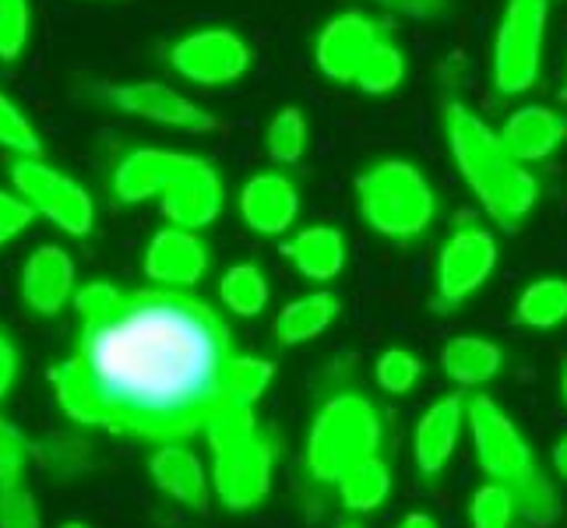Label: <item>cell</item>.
Returning <instances> with one entry per match:
<instances>
[{
	"mask_svg": "<svg viewBox=\"0 0 567 528\" xmlns=\"http://www.w3.org/2000/svg\"><path fill=\"white\" fill-rule=\"evenodd\" d=\"M219 297L226 303V310H233L237 318H258L268 307V279L258 265H233L223 282H219Z\"/></svg>",
	"mask_w": 567,
	"mask_h": 528,
	"instance_id": "d4e9b609",
	"label": "cell"
},
{
	"mask_svg": "<svg viewBox=\"0 0 567 528\" xmlns=\"http://www.w3.org/2000/svg\"><path fill=\"white\" fill-rule=\"evenodd\" d=\"M518 515L515 494L507 490L504 483H483L473 494V507H468V518L473 528H512V518Z\"/></svg>",
	"mask_w": 567,
	"mask_h": 528,
	"instance_id": "83f0119b",
	"label": "cell"
},
{
	"mask_svg": "<svg viewBox=\"0 0 567 528\" xmlns=\"http://www.w3.org/2000/svg\"><path fill=\"white\" fill-rule=\"evenodd\" d=\"M465 426V398L458 395H444L426 408L416 423V437H413V458L423 476H437L452 462L458 437Z\"/></svg>",
	"mask_w": 567,
	"mask_h": 528,
	"instance_id": "e0dca14e",
	"label": "cell"
},
{
	"mask_svg": "<svg viewBox=\"0 0 567 528\" xmlns=\"http://www.w3.org/2000/svg\"><path fill=\"white\" fill-rule=\"evenodd\" d=\"M271 381H276V363L261 360V356H244L240 352L237 363H233V374H229V405L254 408Z\"/></svg>",
	"mask_w": 567,
	"mask_h": 528,
	"instance_id": "4316f807",
	"label": "cell"
},
{
	"mask_svg": "<svg viewBox=\"0 0 567 528\" xmlns=\"http://www.w3.org/2000/svg\"><path fill=\"white\" fill-rule=\"evenodd\" d=\"M339 528H357V525H349V521H342V525H339Z\"/></svg>",
	"mask_w": 567,
	"mask_h": 528,
	"instance_id": "ee69618b",
	"label": "cell"
},
{
	"mask_svg": "<svg viewBox=\"0 0 567 528\" xmlns=\"http://www.w3.org/2000/svg\"><path fill=\"white\" fill-rule=\"evenodd\" d=\"M113 194L121 205L159 201L169 226L205 229L223 211V180L205 159L166 148H134L113 173Z\"/></svg>",
	"mask_w": 567,
	"mask_h": 528,
	"instance_id": "3957f363",
	"label": "cell"
},
{
	"mask_svg": "<svg viewBox=\"0 0 567 528\" xmlns=\"http://www.w3.org/2000/svg\"><path fill=\"white\" fill-rule=\"evenodd\" d=\"M342 314V300L336 297L331 289H315L307 292V297L292 300L279 310L276 324H271V331H276V342L279 345H303V342H315L318 335H324V331L336 324V318Z\"/></svg>",
	"mask_w": 567,
	"mask_h": 528,
	"instance_id": "44dd1931",
	"label": "cell"
},
{
	"mask_svg": "<svg viewBox=\"0 0 567 528\" xmlns=\"http://www.w3.org/2000/svg\"><path fill=\"white\" fill-rule=\"evenodd\" d=\"M300 215V190L286 173H258L240 190V219L258 237H282Z\"/></svg>",
	"mask_w": 567,
	"mask_h": 528,
	"instance_id": "2e32d148",
	"label": "cell"
},
{
	"mask_svg": "<svg viewBox=\"0 0 567 528\" xmlns=\"http://www.w3.org/2000/svg\"><path fill=\"white\" fill-rule=\"evenodd\" d=\"M35 219V208L22 198V194L0 190V247L11 244L18 232H25V226Z\"/></svg>",
	"mask_w": 567,
	"mask_h": 528,
	"instance_id": "8d00e7d4",
	"label": "cell"
},
{
	"mask_svg": "<svg viewBox=\"0 0 567 528\" xmlns=\"http://www.w3.org/2000/svg\"><path fill=\"white\" fill-rule=\"evenodd\" d=\"M336 486H339L342 504L349 507V511L370 515V511H378L391 494V468L381 455H370L357 468H349Z\"/></svg>",
	"mask_w": 567,
	"mask_h": 528,
	"instance_id": "603a6c76",
	"label": "cell"
},
{
	"mask_svg": "<svg viewBox=\"0 0 567 528\" xmlns=\"http://www.w3.org/2000/svg\"><path fill=\"white\" fill-rule=\"evenodd\" d=\"M384 39H391V32L378 18H370L363 11H342L318 32L315 61L331 82L357 85L370 64V56L381 50Z\"/></svg>",
	"mask_w": 567,
	"mask_h": 528,
	"instance_id": "7c38bea8",
	"label": "cell"
},
{
	"mask_svg": "<svg viewBox=\"0 0 567 528\" xmlns=\"http://www.w3.org/2000/svg\"><path fill=\"white\" fill-rule=\"evenodd\" d=\"M504 366V352L497 342L480 339V335H458L441 349V370L447 381L458 387H480L494 381Z\"/></svg>",
	"mask_w": 567,
	"mask_h": 528,
	"instance_id": "7402d4cb",
	"label": "cell"
},
{
	"mask_svg": "<svg viewBox=\"0 0 567 528\" xmlns=\"http://www.w3.org/2000/svg\"><path fill=\"white\" fill-rule=\"evenodd\" d=\"M29 0H0V61L11 64L29 46Z\"/></svg>",
	"mask_w": 567,
	"mask_h": 528,
	"instance_id": "d6a6232c",
	"label": "cell"
},
{
	"mask_svg": "<svg viewBox=\"0 0 567 528\" xmlns=\"http://www.w3.org/2000/svg\"><path fill=\"white\" fill-rule=\"evenodd\" d=\"M363 222L388 240H416L434 222L437 198L426 176L402 159H384L357 176Z\"/></svg>",
	"mask_w": 567,
	"mask_h": 528,
	"instance_id": "8992f818",
	"label": "cell"
},
{
	"mask_svg": "<svg viewBox=\"0 0 567 528\" xmlns=\"http://www.w3.org/2000/svg\"><path fill=\"white\" fill-rule=\"evenodd\" d=\"M0 528H39L35 497L18 486H0Z\"/></svg>",
	"mask_w": 567,
	"mask_h": 528,
	"instance_id": "d590c367",
	"label": "cell"
},
{
	"mask_svg": "<svg viewBox=\"0 0 567 528\" xmlns=\"http://www.w3.org/2000/svg\"><path fill=\"white\" fill-rule=\"evenodd\" d=\"M560 391H564V402H567V366H564V381H560Z\"/></svg>",
	"mask_w": 567,
	"mask_h": 528,
	"instance_id": "b9f144b4",
	"label": "cell"
},
{
	"mask_svg": "<svg viewBox=\"0 0 567 528\" xmlns=\"http://www.w3.org/2000/svg\"><path fill=\"white\" fill-rule=\"evenodd\" d=\"M444 138L465 187L476 194L483 211L501 229H518L525 222V215L536 208L539 198L536 176L507 152L501 134L462 100L444 103Z\"/></svg>",
	"mask_w": 567,
	"mask_h": 528,
	"instance_id": "7a4b0ae2",
	"label": "cell"
},
{
	"mask_svg": "<svg viewBox=\"0 0 567 528\" xmlns=\"http://www.w3.org/2000/svg\"><path fill=\"white\" fill-rule=\"evenodd\" d=\"M106 100L124 110L131 116L148 124H163L173 131H187V134H208L219 131V121L202 110L198 103H190L184 92L159 85V82H127V85H106L103 89Z\"/></svg>",
	"mask_w": 567,
	"mask_h": 528,
	"instance_id": "4fadbf2b",
	"label": "cell"
},
{
	"mask_svg": "<svg viewBox=\"0 0 567 528\" xmlns=\"http://www.w3.org/2000/svg\"><path fill=\"white\" fill-rule=\"evenodd\" d=\"M14 377H18V349L4 331H0V398L11 391Z\"/></svg>",
	"mask_w": 567,
	"mask_h": 528,
	"instance_id": "f35d334b",
	"label": "cell"
},
{
	"mask_svg": "<svg viewBox=\"0 0 567 528\" xmlns=\"http://www.w3.org/2000/svg\"><path fill=\"white\" fill-rule=\"evenodd\" d=\"M74 282L78 271L71 253L56 244H43L39 250H32V258L22 268V300L32 314L53 318L74 300Z\"/></svg>",
	"mask_w": 567,
	"mask_h": 528,
	"instance_id": "9a60e30c",
	"label": "cell"
},
{
	"mask_svg": "<svg viewBox=\"0 0 567 528\" xmlns=\"http://www.w3.org/2000/svg\"><path fill=\"white\" fill-rule=\"evenodd\" d=\"M497 268V240L483 226H458L444 240L437 258V282H434V310L447 314L465 303L473 292L494 276Z\"/></svg>",
	"mask_w": 567,
	"mask_h": 528,
	"instance_id": "30bf717a",
	"label": "cell"
},
{
	"mask_svg": "<svg viewBox=\"0 0 567 528\" xmlns=\"http://www.w3.org/2000/svg\"><path fill=\"white\" fill-rule=\"evenodd\" d=\"M61 528H89V525H82V521H68V525H61Z\"/></svg>",
	"mask_w": 567,
	"mask_h": 528,
	"instance_id": "7bdbcfd3",
	"label": "cell"
},
{
	"mask_svg": "<svg viewBox=\"0 0 567 528\" xmlns=\"http://www.w3.org/2000/svg\"><path fill=\"white\" fill-rule=\"evenodd\" d=\"M550 0H507L494 35V85L501 95H522L543 68Z\"/></svg>",
	"mask_w": 567,
	"mask_h": 528,
	"instance_id": "52a82bcc",
	"label": "cell"
},
{
	"mask_svg": "<svg viewBox=\"0 0 567 528\" xmlns=\"http://www.w3.org/2000/svg\"><path fill=\"white\" fill-rule=\"evenodd\" d=\"M402 77H405V56H402V50H399L395 39H384L381 50H378L374 56H370L367 71L360 74L357 89L367 92V95H384V92H391V89H399Z\"/></svg>",
	"mask_w": 567,
	"mask_h": 528,
	"instance_id": "1f68e13d",
	"label": "cell"
},
{
	"mask_svg": "<svg viewBox=\"0 0 567 528\" xmlns=\"http://www.w3.org/2000/svg\"><path fill=\"white\" fill-rule=\"evenodd\" d=\"M78 342L50 370L61 413L89 429L138 441H187L229 405L237 345L226 321L187 289L74 292Z\"/></svg>",
	"mask_w": 567,
	"mask_h": 528,
	"instance_id": "6da1fadb",
	"label": "cell"
},
{
	"mask_svg": "<svg viewBox=\"0 0 567 528\" xmlns=\"http://www.w3.org/2000/svg\"><path fill=\"white\" fill-rule=\"evenodd\" d=\"M212 447V486L229 511H247L261 504L271 490V468H276V441L258 426L254 408L226 405L205 426Z\"/></svg>",
	"mask_w": 567,
	"mask_h": 528,
	"instance_id": "277c9868",
	"label": "cell"
},
{
	"mask_svg": "<svg viewBox=\"0 0 567 528\" xmlns=\"http://www.w3.org/2000/svg\"><path fill=\"white\" fill-rule=\"evenodd\" d=\"M148 476L155 479V486H159L166 497L190 507V511H205L208 507L205 465L198 455L187 452L181 441L159 444V452L148 458Z\"/></svg>",
	"mask_w": 567,
	"mask_h": 528,
	"instance_id": "d6986e66",
	"label": "cell"
},
{
	"mask_svg": "<svg viewBox=\"0 0 567 528\" xmlns=\"http://www.w3.org/2000/svg\"><path fill=\"white\" fill-rule=\"evenodd\" d=\"M268 155L276 166H297L303 155H307V142H310V131H307V116L297 106H282L268 124Z\"/></svg>",
	"mask_w": 567,
	"mask_h": 528,
	"instance_id": "484cf974",
	"label": "cell"
},
{
	"mask_svg": "<svg viewBox=\"0 0 567 528\" xmlns=\"http://www.w3.org/2000/svg\"><path fill=\"white\" fill-rule=\"evenodd\" d=\"M560 95H564V103H567V82H564V92Z\"/></svg>",
	"mask_w": 567,
	"mask_h": 528,
	"instance_id": "f6af8a7d",
	"label": "cell"
},
{
	"mask_svg": "<svg viewBox=\"0 0 567 528\" xmlns=\"http://www.w3.org/2000/svg\"><path fill=\"white\" fill-rule=\"evenodd\" d=\"M420 374H423L420 356H416V352L402 349V345L384 349L378 356V366H374L378 387L388 391V395H409V391L416 387Z\"/></svg>",
	"mask_w": 567,
	"mask_h": 528,
	"instance_id": "f1b7e54d",
	"label": "cell"
},
{
	"mask_svg": "<svg viewBox=\"0 0 567 528\" xmlns=\"http://www.w3.org/2000/svg\"><path fill=\"white\" fill-rule=\"evenodd\" d=\"M282 253L307 282H331L346 268V237L336 226H307L282 244Z\"/></svg>",
	"mask_w": 567,
	"mask_h": 528,
	"instance_id": "ffe728a7",
	"label": "cell"
},
{
	"mask_svg": "<svg viewBox=\"0 0 567 528\" xmlns=\"http://www.w3.org/2000/svg\"><path fill=\"white\" fill-rule=\"evenodd\" d=\"M374 4L405 14V18H437L452 8V0H374Z\"/></svg>",
	"mask_w": 567,
	"mask_h": 528,
	"instance_id": "74e56055",
	"label": "cell"
},
{
	"mask_svg": "<svg viewBox=\"0 0 567 528\" xmlns=\"http://www.w3.org/2000/svg\"><path fill=\"white\" fill-rule=\"evenodd\" d=\"M0 148H8L11 155H43V142H39L35 127L4 92H0Z\"/></svg>",
	"mask_w": 567,
	"mask_h": 528,
	"instance_id": "836d02e7",
	"label": "cell"
},
{
	"mask_svg": "<svg viewBox=\"0 0 567 528\" xmlns=\"http://www.w3.org/2000/svg\"><path fill=\"white\" fill-rule=\"evenodd\" d=\"M384 426L378 405L357 395V391H342V395L328 398L315 423H310L307 437V468L321 483H339L349 468H357L370 455L381 452Z\"/></svg>",
	"mask_w": 567,
	"mask_h": 528,
	"instance_id": "5b68a950",
	"label": "cell"
},
{
	"mask_svg": "<svg viewBox=\"0 0 567 528\" xmlns=\"http://www.w3.org/2000/svg\"><path fill=\"white\" fill-rule=\"evenodd\" d=\"M497 134L507 145V152H512L518 163L529 166V163L550 159V155L560 148V142L567 138V121H564V113H557L550 106L529 103L507 116V121L497 127Z\"/></svg>",
	"mask_w": 567,
	"mask_h": 528,
	"instance_id": "ac0fdd59",
	"label": "cell"
},
{
	"mask_svg": "<svg viewBox=\"0 0 567 528\" xmlns=\"http://www.w3.org/2000/svg\"><path fill=\"white\" fill-rule=\"evenodd\" d=\"M32 458H39L47 473H53L56 479L68 483L89 468V447L71 441V437H47V441L32 444Z\"/></svg>",
	"mask_w": 567,
	"mask_h": 528,
	"instance_id": "4dcf8cb0",
	"label": "cell"
},
{
	"mask_svg": "<svg viewBox=\"0 0 567 528\" xmlns=\"http://www.w3.org/2000/svg\"><path fill=\"white\" fill-rule=\"evenodd\" d=\"M399 528H437V521L430 518V515H423V511H409V515L399 521Z\"/></svg>",
	"mask_w": 567,
	"mask_h": 528,
	"instance_id": "ab89813d",
	"label": "cell"
},
{
	"mask_svg": "<svg viewBox=\"0 0 567 528\" xmlns=\"http://www.w3.org/2000/svg\"><path fill=\"white\" fill-rule=\"evenodd\" d=\"M169 68L184 82L202 89H219L237 82L250 68V46L233 29H198L169 46Z\"/></svg>",
	"mask_w": 567,
	"mask_h": 528,
	"instance_id": "8fae6325",
	"label": "cell"
},
{
	"mask_svg": "<svg viewBox=\"0 0 567 528\" xmlns=\"http://www.w3.org/2000/svg\"><path fill=\"white\" fill-rule=\"evenodd\" d=\"M465 423L468 434H473V452L486 479L504 483L507 490H518L522 483L539 476L529 441L522 437L515 420L491 395H476L465 405Z\"/></svg>",
	"mask_w": 567,
	"mask_h": 528,
	"instance_id": "9c48e42d",
	"label": "cell"
},
{
	"mask_svg": "<svg viewBox=\"0 0 567 528\" xmlns=\"http://www.w3.org/2000/svg\"><path fill=\"white\" fill-rule=\"evenodd\" d=\"M515 318L525 328H557L567 321V282L564 279H539L522 289Z\"/></svg>",
	"mask_w": 567,
	"mask_h": 528,
	"instance_id": "cb8c5ba5",
	"label": "cell"
},
{
	"mask_svg": "<svg viewBox=\"0 0 567 528\" xmlns=\"http://www.w3.org/2000/svg\"><path fill=\"white\" fill-rule=\"evenodd\" d=\"M208 268V250L198 237V229L166 226L145 247V276L155 286L166 289H190L202 282Z\"/></svg>",
	"mask_w": 567,
	"mask_h": 528,
	"instance_id": "5bb4252c",
	"label": "cell"
},
{
	"mask_svg": "<svg viewBox=\"0 0 567 528\" xmlns=\"http://www.w3.org/2000/svg\"><path fill=\"white\" fill-rule=\"evenodd\" d=\"M32 458V441L14 423L0 420V486H18Z\"/></svg>",
	"mask_w": 567,
	"mask_h": 528,
	"instance_id": "e575fe53",
	"label": "cell"
},
{
	"mask_svg": "<svg viewBox=\"0 0 567 528\" xmlns=\"http://www.w3.org/2000/svg\"><path fill=\"white\" fill-rule=\"evenodd\" d=\"M554 465H557V473L567 479V437L554 447Z\"/></svg>",
	"mask_w": 567,
	"mask_h": 528,
	"instance_id": "60d3db41",
	"label": "cell"
},
{
	"mask_svg": "<svg viewBox=\"0 0 567 528\" xmlns=\"http://www.w3.org/2000/svg\"><path fill=\"white\" fill-rule=\"evenodd\" d=\"M515 494V504H518V515L529 521V525H554L560 518V494H557V486L546 479L543 473L533 476L529 483H522Z\"/></svg>",
	"mask_w": 567,
	"mask_h": 528,
	"instance_id": "f546056e",
	"label": "cell"
},
{
	"mask_svg": "<svg viewBox=\"0 0 567 528\" xmlns=\"http://www.w3.org/2000/svg\"><path fill=\"white\" fill-rule=\"evenodd\" d=\"M11 187L35 208V215H43L47 222H53L68 237H89L92 232L95 205L89 190L74 176L53 169L43 155H14Z\"/></svg>",
	"mask_w": 567,
	"mask_h": 528,
	"instance_id": "ba28073f",
	"label": "cell"
}]
</instances>
